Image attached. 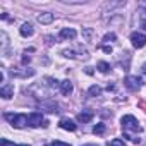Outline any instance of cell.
Instances as JSON below:
<instances>
[{
    "label": "cell",
    "instance_id": "1",
    "mask_svg": "<svg viewBox=\"0 0 146 146\" xmlns=\"http://www.w3.org/2000/svg\"><path fill=\"white\" fill-rule=\"evenodd\" d=\"M120 124H122V129H124L125 134H127L129 131H132V132H141V131H143V127L139 125V122L136 120L134 115H124V117L120 119Z\"/></svg>",
    "mask_w": 146,
    "mask_h": 146
},
{
    "label": "cell",
    "instance_id": "2",
    "mask_svg": "<svg viewBox=\"0 0 146 146\" xmlns=\"http://www.w3.org/2000/svg\"><path fill=\"white\" fill-rule=\"evenodd\" d=\"M4 117H5V120H9L17 129H23L24 125H28V115L26 113H12V112H7Z\"/></svg>",
    "mask_w": 146,
    "mask_h": 146
},
{
    "label": "cell",
    "instance_id": "3",
    "mask_svg": "<svg viewBox=\"0 0 146 146\" xmlns=\"http://www.w3.org/2000/svg\"><path fill=\"white\" fill-rule=\"evenodd\" d=\"M124 84H125L127 90H131V91H137V90H141L143 81H141V78H137V76H127V78L124 79Z\"/></svg>",
    "mask_w": 146,
    "mask_h": 146
},
{
    "label": "cell",
    "instance_id": "4",
    "mask_svg": "<svg viewBox=\"0 0 146 146\" xmlns=\"http://www.w3.org/2000/svg\"><path fill=\"white\" fill-rule=\"evenodd\" d=\"M28 125H31V127H40V125H43V127H45V119H43V115H41L40 112L29 113V115H28Z\"/></svg>",
    "mask_w": 146,
    "mask_h": 146
},
{
    "label": "cell",
    "instance_id": "5",
    "mask_svg": "<svg viewBox=\"0 0 146 146\" xmlns=\"http://www.w3.org/2000/svg\"><path fill=\"white\" fill-rule=\"evenodd\" d=\"M131 41H132V46L134 48H143L146 45V35L144 33H139V31H134L131 35Z\"/></svg>",
    "mask_w": 146,
    "mask_h": 146
},
{
    "label": "cell",
    "instance_id": "6",
    "mask_svg": "<svg viewBox=\"0 0 146 146\" xmlns=\"http://www.w3.org/2000/svg\"><path fill=\"white\" fill-rule=\"evenodd\" d=\"M76 29H72V28H62L60 33H58V38L60 40H74L76 38Z\"/></svg>",
    "mask_w": 146,
    "mask_h": 146
},
{
    "label": "cell",
    "instance_id": "7",
    "mask_svg": "<svg viewBox=\"0 0 146 146\" xmlns=\"http://www.w3.org/2000/svg\"><path fill=\"white\" fill-rule=\"evenodd\" d=\"M0 96H4L5 100L12 98L14 96V84H4L0 88Z\"/></svg>",
    "mask_w": 146,
    "mask_h": 146
},
{
    "label": "cell",
    "instance_id": "8",
    "mask_svg": "<svg viewBox=\"0 0 146 146\" xmlns=\"http://www.w3.org/2000/svg\"><path fill=\"white\" fill-rule=\"evenodd\" d=\"M93 112L91 110H83V112H79L78 113V120L79 122H83V124H86V122H91L93 120Z\"/></svg>",
    "mask_w": 146,
    "mask_h": 146
},
{
    "label": "cell",
    "instance_id": "9",
    "mask_svg": "<svg viewBox=\"0 0 146 146\" xmlns=\"http://www.w3.org/2000/svg\"><path fill=\"white\" fill-rule=\"evenodd\" d=\"M58 125H60L62 129H65V131H76V127H78L74 122L70 120V119H65V117H64V119H60Z\"/></svg>",
    "mask_w": 146,
    "mask_h": 146
},
{
    "label": "cell",
    "instance_id": "10",
    "mask_svg": "<svg viewBox=\"0 0 146 146\" xmlns=\"http://www.w3.org/2000/svg\"><path fill=\"white\" fill-rule=\"evenodd\" d=\"M72 90H74V86H72V83H70L69 79L60 81V91H62V95H70Z\"/></svg>",
    "mask_w": 146,
    "mask_h": 146
},
{
    "label": "cell",
    "instance_id": "11",
    "mask_svg": "<svg viewBox=\"0 0 146 146\" xmlns=\"http://www.w3.org/2000/svg\"><path fill=\"white\" fill-rule=\"evenodd\" d=\"M19 33H21V36H24V38H28V36H33V33H35V29H33V26H31L29 23H24V24L21 26V29H19Z\"/></svg>",
    "mask_w": 146,
    "mask_h": 146
},
{
    "label": "cell",
    "instance_id": "12",
    "mask_svg": "<svg viewBox=\"0 0 146 146\" xmlns=\"http://www.w3.org/2000/svg\"><path fill=\"white\" fill-rule=\"evenodd\" d=\"M38 23H41V24H50V23H53V14H50V12L40 14V16H38Z\"/></svg>",
    "mask_w": 146,
    "mask_h": 146
},
{
    "label": "cell",
    "instance_id": "13",
    "mask_svg": "<svg viewBox=\"0 0 146 146\" xmlns=\"http://www.w3.org/2000/svg\"><path fill=\"white\" fill-rule=\"evenodd\" d=\"M41 108H45V110L50 112V113H57V112H58L57 103H41Z\"/></svg>",
    "mask_w": 146,
    "mask_h": 146
},
{
    "label": "cell",
    "instance_id": "14",
    "mask_svg": "<svg viewBox=\"0 0 146 146\" xmlns=\"http://www.w3.org/2000/svg\"><path fill=\"white\" fill-rule=\"evenodd\" d=\"M88 93H90V96H100V95H102V88H100V86H96V84H93V86L90 88V91H88Z\"/></svg>",
    "mask_w": 146,
    "mask_h": 146
},
{
    "label": "cell",
    "instance_id": "15",
    "mask_svg": "<svg viewBox=\"0 0 146 146\" xmlns=\"http://www.w3.org/2000/svg\"><path fill=\"white\" fill-rule=\"evenodd\" d=\"M105 129H107V127H105V124H96V125L93 127V132H95V134H98V136H102V134L105 132Z\"/></svg>",
    "mask_w": 146,
    "mask_h": 146
},
{
    "label": "cell",
    "instance_id": "16",
    "mask_svg": "<svg viewBox=\"0 0 146 146\" xmlns=\"http://www.w3.org/2000/svg\"><path fill=\"white\" fill-rule=\"evenodd\" d=\"M98 69H100V72L107 74V72L110 70V64H107V62H100V64H98Z\"/></svg>",
    "mask_w": 146,
    "mask_h": 146
},
{
    "label": "cell",
    "instance_id": "17",
    "mask_svg": "<svg viewBox=\"0 0 146 146\" xmlns=\"http://www.w3.org/2000/svg\"><path fill=\"white\" fill-rule=\"evenodd\" d=\"M110 146H125V143H124L122 139L115 137V139H112V141H110Z\"/></svg>",
    "mask_w": 146,
    "mask_h": 146
},
{
    "label": "cell",
    "instance_id": "18",
    "mask_svg": "<svg viewBox=\"0 0 146 146\" xmlns=\"http://www.w3.org/2000/svg\"><path fill=\"white\" fill-rule=\"evenodd\" d=\"M117 40V36L113 35V33H108V35H105V38H103V41H115Z\"/></svg>",
    "mask_w": 146,
    "mask_h": 146
},
{
    "label": "cell",
    "instance_id": "19",
    "mask_svg": "<svg viewBox=\"0 0 146 146\" xmlns=\"http://www.w3.org/2000/svg\"><path fill=\"white\" fill-rule=\"evenodd\" d=\"M62 55H64V57H67V58H74V57H76L72 50H64V52H62Z\"/></svg>",
    "mask_w": 146,
    "mask_h": 146
},
{
    "label": "cell",
    "instance_id": "20",
    "mask_svg": "<svg viewBox=\"0 0 146 146\" xmlns=\"http://www.w3.org/2000/svg\"><path fill=\"white\" fill-rule=\"evenodd\" d=\"M0 146H16L14 143H11L9 139H5V137H2L0 139Z\"/></svg>",
    "mask_w": 146,
    "mask_h": 146
},
{
    "label": "cell",
    "instance_id": "21",
    "mask_svg": "<svg viewBox=\"0 0 146 146\" xmlns=\"http://www.w3.org/2000/svg\"><path fill=\"white\" fill-rule=\"evenodd\" d=\"M52 146H70L69 143H64V141H53Z\"/></svg>",
    "mask_w": 146,
    "mask_h": 146
},
{
    "label": "cell",
    "instance_id": "22",
    "mask_svg": "<svg viewBox=\"0 0 146 146\" xmlns=\"http://www.w3.org/2000/svg\"><path fill=\"white\" fill-rule=\"evenodd\" d=\"M103 50H105L107 53H112V46H103Z\"/></svg>",
    "mask_w": 146,
    "mask_h": 146
},
{
    "label": "cell",
    "instance_id": "23",
    "mask_svg": "<svg viewBox=\"0 0 146 146\" xmlns=\"http://www.w3.org/2000/svg\"><path fill=\"white\" fill-rule=\"evenodd\" d=\"M29 62V57H23V64H28Z\"/></svg>",
    "mask_w": 146,
    "mask_h": 146
},
{
    "label": "cell",
    "instance_id": "24",
    "mask_svg": "<svg viewBox=\"0 0 146 146\" xmlns=\"http://www.w3.org/2000/svg\"><path fill=\"white\" fill-rule=\"evenodd\" d=\"M141 69H143V74H146V64H143V67H141Z\"/></svg>",
    "mask_w": 146,
    "mask_h": 146
},
{
    "label": "cell",
    "instance_id": "25",
    "mask_svg": "<svg viewBox=\"0 0 146 146\" xmlns=\"http://www.w3.org/2000/svg\"><path fill=\"white\" fill-rule=\"evenodd\" d=\"M16 146H29V144H16Z\"/></svg>",
    "mask_w": 146,
    "mask_h": 146
},
{
    "label": "cell",
    "instance_id": "26",
    "mask_svg": "<svg viewBox=\"0 0 146 146\" xmlns=\"http://www.w3.org/2000/svg\"><path fill=\"white\" fill-rule=\"evenodd\" d=\"M83 146H96V144H83Z\"/></svg>",
    "mask_w": 146,
    "mask_h": 146
}]
</instances>
